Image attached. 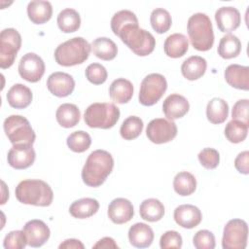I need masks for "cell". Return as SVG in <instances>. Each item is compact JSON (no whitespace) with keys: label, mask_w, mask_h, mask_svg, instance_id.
Instances as JSON below:
<instances>
[{"label":"cell","mask_w":249,"mask_h":249,"mask_svg":"<svg viewBox=\"0 0 249 249\" xmlns=\"http://www.w3.org/2000/svg\"><path fill=\"white\" fill-rule=\"evenodd\" d=\"M114 167L112 155L105 150L91 152L82 169L83 182L89 187H99L110 175Z\"/></svg>","instance_id":"1"},{"label":"cell","mask_w":249,"mask_h":249,"mask_svg":"<svg viewBox=\"0 0 249 249\" xmlns=\"http://www.w3.org/2000/svg\"><path fill=\"white\" fill-rule=\"evenodd\" d=\"M15 194L19 202L35 206H49L53 198V192L50 185L39 179H26L19 182Z\"/></svg>","instance_id":"2"},{"label":"cell","mask_w":249,"mask_h":249,"mask_svg":"<svg viewBox=\"0 0 249 249\" xmlns=\"http://www.w3.org/2000/svg\"><path fill=\"white\" fill-rule=\"evenodd\" d=\"M187 30L192 46L200 52L210 50L214 44V33L209 17L203 13H196L190 17Z\"/></svg>","instance_id":"3"},{"label":"cell","mask_w":249,"mask_h":249,"mask_svg":"<svg viewBox=\"0 0 249 249\" xmlns=\"http://www.w3.org/2000/svg\"><path fill=\"white\" fill-rule=\"evenodd\" d=\"M91 47L82 37H74L59 44L54 51V59L61 66H74L85 62L89 55Z\"/></svg>","instance_id":"4"},{"label":"cell","mask_w":249,"mask_h":249,"mask_svg":"<svg viewBox=\"0 0 249 249\" xmlns=\"http://www.w3.org/2000/svg\"><path fill=\"white\" fill-rule=\"evenodd\" d=\"M118 36L135 54L139 56L150 54L156 47L154 36L149 31L140 28L138 24L124 26L119 32Z\"/></svg>","instance_id":"5"},{"label":"cell","mask_w":249,"mask_h":249,"mask_svg":"<svg viewBox=\"0 0 249 249\" xmlns=\"http://www.w3.org/2000/svg\"><path fill=\"white\" fill-rule=\"evenodd\" d=\"M120 118V110L113 103L96 102L90 104L85 111L84 120L92 128L108 129L113 127Z\"/></svg>","instance_id":"6"},{"label":"cell","mask_w":249,"mask_h":249,"mask_svg":"<svg viewBox=\"0 0 249 249\" xmlns=\"http://www.w3.org/2000/svg\"><path fill=\"white\" fill-rule=\"evenodd\" d=\"M4 131L13 145L30 144L35 141L36 135L28 120L20 115H11L5 119Z\"/></svg>","instance_id":"7"},{"label":"cell","mask_w":249,"mask_h":249,"mask_svg":"<svg viewBox=\"0 0 249 249\" xmlns=\"http://www.w3.org/2000/svg\"><path fill=\"white\" fill-rule=\"evenodd\" d=\"M166 89L167 82L163 75L159 73L149 74L141 82L139 102L144 106H152L161 98Z\"/></svg>","instance_id":"8"},{"label":"cell","mask_w":249,"mask_h":249,"mask_svg":"<svg viewBox=\"0 0 249 249\" xmlns=\"http://www.w3.org/2000/svg\"><path fill=\"white\" fill-rule=\"evenodd\" d=\"M21 47V36L15 28H5L0 33V67H11Z\"/></svg>","instance_id":"9"},{"label":"cell","mask_w":249,"mask_h":249,"mask_svg":"<svg viewBox=\"0 0 249 249\" xmlns=\"http://www.w3.org/2000/svg\"><path fill=\"white\" fill-rule=\"evenodd\" d=\"M248 226L244 220H230L225 228L222 238L224 249H244L247 245Z\"/></svg>","instance_id":"10"},{"label":"cell","mask_w":249,"mask_h":249,"mask_svg":"<svg viewBox=\"0 0 249 249\" xmlns=\"http://www.w3.org/2000/svg\"><path fill=\"white\" fill-rule=\"evenodd\" d=\"M146 135L155 144L167 143L176 137L177 125L170 120L163 118L154 119L147 125Z\"/></svg>","instance_id":"11"},{"label":"cell","mask_w":249,"mask_h":249,"mask_svg":"<svg viewBox=\"0 0 249 249\" xmlns=\"http://www.w3.org/2000/svg\"><path fill=\"white\" fill-rule=\"evenodd\" d=\"M45 68L43 59L34 53H25L18 63V73L20 77L30 83L40 81L45 73Z\"/></svg>","instance_id":"12"},{"label":"cell","mask_w":249,"mask_h":249,"mask_svg":"<svg viewBox=\"0 0 249 249\" xmlns=\"http://www.w3.org/2000/svg\"><path fill=\"white\" fill-rule=\"evenodd\" d=\"M35 151L30 144H16L8 152V163L15 169H25L35 160Z\"/></svg>","instance_id":"13"},{"label":"cell","mask_w":249,"mask_h":249,"mask_svg":"<svg viewBox=\"0 0 249 249\" xmlns=\"http://www.w3.org/2000/svg\"><path fill=\"white\" fill-rule=\"evenodd\" d=\"M47 88L52 94L57 97H65L73 92L75 81L70 74L54 72L48 77Z\"/></svg>","instance_id":"14"},{"label":"cell","mask_w":249,"mask_h":249,"mask_svg":"<svg viewBox=\"0 0 249 249\" xmlns=\"http://www.w3.org/2000/svg\"><path fill=\"white\" fill-rule=\"evenodd\" d=\"M26 235L27 243L31 247H41L50 238L51 231L49 227L38 219L28 221L22 230Z\"/></svg>","instance_id":"15"},{"label":"cell","mask_w":249,"mask_h":249,"mask_svg":"<svg viewBox=\"0 0 249 249\" xmlns=\"http://www.w3.org/2000/svg\"><path fill=\"white\" fill-rule=\"evenodd\" d=\"M134 215L132 203L124 197L113 199L108 206V217L117 225H122L129 222Z\"/></svg>","instance_id":"16"},{"label":"cell","mask_w":249,"mask_h":249,"mask_svg":"<svg viewBox=\"0 0 249 249\" xmlns=\"http://www.w3.org/2000/svg\"><path fill=\"white\" fill-rule=\"evenodd\" d=\"M215 20L220 31L231 32L239 27L241 16L234 7H221L215 13Z\"/></svg>","instance_id":"17"},{"label":"cell","mask_w":249,"mask_h":249,"mask_svg":"<svg viewBox=\"0 0 249 249\" xmlns=\"http://www.w3.org/2000/svg\"><path fill=\"white\" fill-rule=\"evenodd\" d=\"M189 109L190 104L187 98L178 93L168 95L162 103V111L165 117L170 121L184 117Z\"/></svg>","instance_id":"18"},{"label":"cell","mask_w":249,"mask_h":249,"mask_svg":"<svg viewBox=\"0 0 249 249\" xmlns=\"http://www.w3.org/2000/svg\"><path fill=\"white\" fill-rule=\"evenodd\" d=\"M173 217L175 222L185 229H193L198 226L202 220L200 210L192 204H182L176 207Z\"/></svg>","instance_id":"19"},{"label":"cell","mask_w":249,"mask_h":249,"mask_svg":"<svg viewBox=\"0 0 249 249\" xmlns=\"http://www.w3.org/2000/svg\"><path fill=\"white\" fill-rule=\"evenodd\" d=\"M226 82L237 89H249V67L239 64L229 65L224 73Z\"/></svg>","instance_id":"20"},{"label":"cell","mask_w":249,"mask_h":249,"mask_svg":"<svg viewBox=\"0 0 249 249\" xmlns=\"http://www.w3.org/2000/svg\"><path fill=\"white\" fill-rule=\"evenodd\" d=\"M128 240L130 244L137 248L149 247L154 240V231L145 223H136L128 230Z\"/></svg>","instance_id":"21"},{"label":"cell","mask_w":249,"mask_h":249,"mask_svg":"<svg viewBox=\"0 0 249 249\" xmlns=\"http://www.w3.org/2000/svg\"><path fill=\"white\" fill-rule=\"evenodd\" d=\"M32 97L31 89L22 84L14 85L7 93V101L9 105L16 109H24L29 106Z\"/></svg>","instance_id":"22"},{"label":"cell","mask_w":249,"mask_h":249,"mask_svg":"<svg viewBox=\"0 0 249 249\" xmlns=\"http://www.w3.org/2000/svg\"><path fill=\"white\" fill-rule=\"evenodd\" d=\"M109 95L116 103H127L133 95V86L130 81L124 78L116 79L110 85Z\"/></svg>","instance_id":"23"},{"label":"cell","mask_w":249,"mask_h":249,"mask_svg":"<svg viewBox=\"0 0 249 249\" xmlns=\"http://www.w3.org/2000/svg\"><path fill=\"white\" fill-rule=\"evenodd\" d=\"M27 15L29 19L35 24H43L51 19L53 7L49 1L36 0L27 5Z\"/></svg>","instance_id":"24"},{"label":"cell","mask_w":249,"mask_h":249,"mask_svg":"<svg viewBox=\"0 0 249 249\" xmlns=\"http://www.w3.org/2000/svg\"><path fill=\"white\" fill-rule=\"evenodd\" d=\"M189 49V41L184 34L174 33L169 35L163 45L164 53L167 56L178 58L183 56Z\"/></svg>","instance_id":"25"},{"label":"cell","mask_w":249,"mask_h":249,"mask_svg":"<svg viewBox=\"0 0 249 249\" xmlns=\"http://www.w3.org/2000/svg\"><path fill=\"white\" fill-rule=\"evenodd\" d=\"M207 67V62L205 58L199 55H193L187 58L181 66L182 75L190 81H195L201 78Z\"/></svg>","instance_id":"26"},{"label":"cell","mask_w":249,"mask_h":249,"mask_svg":"<svg viewBox=\"0 0 249 249\" xmlns=\"http://www.w3.org/2000/svg\"><path fill=\"white\" fill-rule=\"evenodd\" d=\"M99 209V202L95 198L84 197L75 200L69 207V213L77 219H86L94 215Z\"/></svg>","instance_id":"27"},{"label":"cell","mask_w":249,"mask_h":249,"mask_svg":"<svg viewBox=\"0 0 249 249\" xmlns=\"http://www.w3.org/2000/svg\"><path fill=\"white\" fill-rule=\"evenodd\" d=\"M55 118L61 126L70 128L78 124L80 122L81 112L75 104L63 103L57 108L55 112Z\"/></svg>","instance_id":"28"},{"label":"cell","mask_w":249,"mask_h":249,"mask_svg":"<svg viewBox=\"0 0 249 249\" xmlns=\"http://www.w3.org/2000/svg\"><path fill=\"white\" fill-rule=\"evenodd\" d=\"M90 47L93 54L102 60H112L118 53L117 45L107 37L96 38L92 41Z\"/></svg>","instance_id":"29"},{"label":"cell","mask_w":249,"mask_h":249,"mask_svg":"<svg viewBox=\"0 0 249 249\" xmlns=\"http://www.w3.org/2000/svg\"><path fill=\"white\" fill-rule=\"evenodd\" d=\"M229 116V105L228 103L219 97L212 98L206 107L207 120L214 124H219L224 123Z\"/></svg>","instance_id":"30"},{"label":"cell","mask_w":249,"mask_h":249,"mask_svg":"<svg viewBox=\"0 0 249 249\" xmlns=\"http://www.w3.org/2000/svg\"><path fill=\"white\" fill-rule=\"evenodd\" d=\"M139 213L142 219L148 222H157L163 217L164 206L157 198H148L141 202Z\"/></svg>","instance_id":"31"},{"label":"cell","mask_w":249,"mask_h":249,"mask_svg":"<svg viewBox=\"0 0 249 249\" xmlns=\"http://www.w3.org/2000/svg\"><path fill=\"white\" fill-rule=\"evenodd\" d=\"M58 28L64 33H72L77 31L81 25V18L79 13L72 9L66 8L57 16Z\"/></svg>","instance_id":"32"},{"label":"cell","mask_w":249,"mask_h":249,"mask_svg":"<svg viewBox=\"0 0 249 249\" xmlns=\"http://www.w3.org/2000/svg\"><path fill=\"white\" fill-rule=\"evenodd\" d=\"M217 51L218 54L225 59L236 57L241 52V42L235 35L227 34L221 38Z\"/></svg>","instance_id":"33"},{"label":"cell","mask_w":249,"mask_h":249,"mask_svg":"<svg viewBox=\"0 0 249 249\" xmlns=\"http://www.w3.org/2000/svg\"><path fill=\"white\" fill-rule=\"evenodd\" d=\"M173 188L179 196H190L196 189V180L192 173L187 171H181L177 173L174 177Z\"/></svg>","instance_id":"34"},{"label":"cell","mask_w":249,"mask_h":249,"mask_svg":"<svg viewBox=\"0 0 249 249\" xmlns=\"http://www.w3.org/2000/svg\"><path fill=\"white\" fill-rule=\"evenodd\" d=\"M150 22L157 33L162 34L169 30L172 24V19L168 11L163 8H157L151 13Z\"/></svg>","instance_id":"35"},{"label":"cell","mask_w":249,"mask_h":249,"mask_svg":"<svg viewBox=\"0 0 249 249\" xmlns=\"http://www.w3.org/2000/svg\"><path fill=\"white\" fill-rule=\"evenodd\" d=\"M143 125V121L139 117L129 116L123 122L121 125V136L124 140H133L141 134Z\"/></svg>","instance_id":"36"},{"label":"cell","mask_w":249,"mask_h":249,"mask_svg":"<svg viewBox=\"0 0 249 249\" xmlns=\"http://www.w3.org/2000/svg\"><path fill=\"white\" fill-rule=\"evenodd\" d=\"M248 133V124L240 121L231 120L225 127V136L231 143H240L245 140Z\"/></svg>","instance_id":"37"},{"label":"cell","mask_w":249,"mask_h":249,"mask_svg":"<svg viewBox=\"0 0 249 249\" xmlns=\"http://www.w3.org/2000/svg\"><path fill=\"white\" fill-rule=\"evenodd\" d=\"M66 142L68 148L71 151L75 153H83L89 148L91 144V138L88 132L83 130H77L72 132L67 137Z\"/></svg>","instance_id":"38"},{"label":"cell","mask_w":249,"mask_h":249,"mask_svg":"<svg viewBox=\"0 0 249 249\" xmlns=\"http://www.w3.org/2000/svg\"><path fill=\"white\" fill-rule=\"evenodd\" d=\"M138 24L137 17L129 10H122L117 12L111 19V28L115 35L118 36L119 32L126 25Z\"/></svg>","instance_id":"39"},{"label":"cell","mask_w":249,"mask_h":249,"mask_svg":"<svg viewBox=\"0 0 249 249\" xmlns=\"http://www.w3.org/2000/svg\"><path fill=\"white\" fill-rule=\"evenodd\" d=\"M87 79L93 85L103 84L108 77L106 68L99 63H90L85 71Z\"/></svg>","instance_id":"40"},{"label":"cell","mask_w":249,"mask_h":249,"mask_svg":"<svg viewBox=\"0 0 249 249\" xmlns=\"http://www.w3.org/2000/svg\"><path fill=\"white\" fill-rule=\"evenodd\" d=\"M27 243V238L23 231H12L4 238L3 246L6 249H22Z\"/></svg>","instance_id":"41"},{"label":"cell","mask_w":249,"mask_h":249,"mask_svg":"<svg viewBox=\"0 0 249 249\" xmlns=\"http://www.w3.org/2000/svg\"><path fill=\"white\" fill-rule=\"evenodd\" d=\"M200 164L206 169H214L220 162V154L213 148H204L197 156Z\"/></svg>","instance_id":"42"},{"label":"cell","mask_w":249,"mask_h":249,"mask_svg":"<svg viewBox=\"0 0 249 249\" xmlns=\"http://www.w3.org/2000/svg\"><path fill=\"white\" fill-rule=\"evenodd\" d=\"M193 244L196 249H213L215 248V236L210 231L200 230L194 235Z\"/></svg>","instance_id":"43"},{"label":"cell","mask_w":249,"mask_h":249,"mask_svg":"<svg viewBox=\"0 0 249 249\" xmlns=\"http://www.w3.org/2000/svg\"><path fill=\"white\" fill-rule=\"evenodd\" d=\"M160 246L161 249L181 248L182 236L176 231H167L160 236Z\"/></svg>","instance_id":"44"},{"label":"cell","mask_w":249,"mask_h":249,"mask_svg":"<svg viewBox=\"0 0 249 249\" xmlns=\"http://www.w3.org/2000/svg\"><path fill=\"white\" fill-rule=\"evenodd\" d=\"M249 100L248 99H240L235 102L232 107L231 117L232 120L243 122L244 124L249 125Z\"/></svg>","instance_id":"45"},{"label":"cell","mask_w":249,"mask_h":249,"mask_svg":"<svg viewBox=\"0 0 249 249\" xmlns=\"http://www.w3.org/2000/svg\"><path fill=\"white\" fill-rule=\"evenodd\" d=\"M234 167L239 173L248 174L249 173V152L243 151L237 155L234 160Z\"/></svg>","instance_id":"46"},{"label":"cell","mask_w":249,"mask_h":249,"mask_svg":"<svg viewBox=\"0 0 249 249\" xmlns=\"http://www.w3.org/2000/svg\"><path fill=\"white\" fill-rule=\"evenodd\" d=\"M58 248L59 249H84L85 246L80 240L70 238V239L64 240L61 244H59Z\"/></svg>","instance_id":"47"},{"label":"cell","mask_w":249,"mask_h":249,"mask_svg":"<svg viewBox=\"0 0 249 249\" xmlns=\"http://www.w3.org/2000/svg\"><path fill=\"white\" fill-rule=\"evenodd\" d=\"M119 246L115 242V240L112 237H103L100 240H98L92 248H118Z\"/></svg>","instance_id":"48"}]
</instances>
